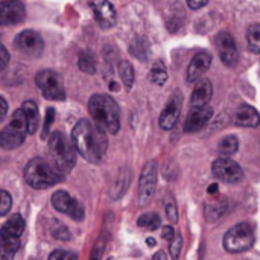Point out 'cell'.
I'll list each match as a JSON object with an SVG mask.
<instances>
[{
  "label": "cell",
  "instance_id": "cell-16",
  "mask_svg": "<svg viewBox=\"0 0 260 260\" xmlns=\"http://www.w3.org/2000/svg\"><path fill=\"white\" fill-rule=\"evenodd\" d=\"M213 116V108L209 105L201 107H192V110L187 114V119L184 122V131L186 133H195L201 128H204Z\"/></svg>",
  "mask_w": 260,
  "mask_h": 260
},
{
  "label": "cell",
  "instance_id": "cell-35",
  "mask_svg": "<svg viewBox=\"0 0 260 260\" xmlns=\"http://www.w3.org/2000/svg\"><path fill=\"white\" fill-rule=\"evenodd\" d=\"M190 9H200L209 3V0H186Z\"/></svg>",
  "mask_w": 260,
  "mask_h": 260
},
{
  "label": "cell",
  "instance_id": "cell-19",
  "mask_svg": "<svg viewBox=\"0 0 260 260\" xmlns=\"http://www.w3.org/2000/svg\"><path fill=\"white\" fill-rule=\"evenodd\" d=\"M235 123L242 128H256L260 123V116L251 105H241L235 113Z\"/></svg>",
  "mask_w": 260,
  "mask_h": 260
},
{
  "label": "cell",
  "instance_id": "cell-18",
  "mask_svg": "<svg viewBox=\"0 0 260 260\" xmlns=\"http://www.w3.org/2000/svg\"><path fill=\"white\" fill-rule=\"evenodd\" d=\"M213 96V87L212 82L206 78H201L197 81V85L193 88V93L190 96V104L192 107H201L207 105Z\"/></svg>",
  "mask_w": 260,
  "mask_h": 260
},
{
  "label": "cell",
  "instance_id": "cell-36",
  "mask_svg": "<svg viewBox=\"0 0 260 260\" xmlns=\"http://www.w3.org/2000/svg\"><path fill=\"white\" fill-rule=\"evenodd\" d=\"M8 114V102L0 96V122L6 117Z\"/></svg>",
  "mask_w": 260,
  "mask_h": 260
},
{
  "label": "cell",
  "instance_id": "cell-28",
  "mask_svg": "<svg viewBox=\"0 0 260 260\" xmlns=\"http://www.w3.org/2000/svg\"><path fill=\"white\" fill-rule=\"evenodd\" d=\"M160 218L155 213H145L137 219V225L142 229H148V230H157L160 227Z\"/></svg>",
  "mask_w": 260,
  "mask_h": 260
},
{
  "label": "cell",
  "instance_id": "cell-6",
  "mask_svg": "<svg viewBox=\"0 0 260 260\" xmlns=\"http://www.w3.org/2000/svg\"><path fill=\"white\" fill-rule=\"evenodd\" d=\"M224 248L229 253H242L253 247L254 244V232L253 227L248 222H241L235 227H232L225 236H224Z\"/></svg>",
  "mask_w": 260,
  "mask_h": 260
},
{
  "label": "cell",
  "instance_id": "cell-37",
  "mask_svg": "<svg viewBox=\"0 0 260 260\" xmlns=\"http://www.w3.org/2000/svg\"><path fill=\"white\" fill-rule=\"evenodd\" d=\"M174 235H175V232H174V229L172 227H163V239H166V241H171L172 238H174Z\"/></svg>",
  "mask_w": 260,
  "mask_h": 260
},
{
  "label": "cell",
  "instance_id": "cell-13",
  "mask_svg": "<svg viewBox=\"0 0 260 260\" xmlns=\"http://www.w3.org/2000/svg\"><path fill=\"white\" fill-rule=\"evenodd\" d=\"M215 46L216 50L219 53L221 61L225 66H235L239 59V53H238V47H236V41L232 37V34L229 32H219L215 38Z\"/></svg>",
  "mask_w": 260,
  "mask_h": 260
},
{
  "label": "cell",
  "instance_id": "cell-33",
  "mask_svg": "<svg viewBox=\"0 0 260 260\" xmlns=\"http://www.w3.org/2000/svg\"><path fill=\"white\" fill-rule=\"evenodd\" d=\"M53 119H55V108H47V111H46V120H44V129H43V139H46V134H47V131H49V128H50V125H52V122H53Z\"/></svg>",
  "mask_w": 260,
  "mask_h": 260
},
{
  "label": "cell",
  "instance_id": "cell-2",
  "mask_svg": "<svg viewBox=\"0 0 260 260\" xmlns=\"http://www.w3.org/2000/svg\"><path fill=\"white\" fill-rule=\"evenodd\" d=\"M88 111L98 126L108 134H116L120 128V110L108 94H93L88 101Z\"/></svg>",
  "mask_w": 260,
  "mask_h": 260
},
{
  "label": "cell",
  "instance_id": "cell-4",
  "mask_svg": "<svg viewBox=\"0 0 260 260\" xmlns=\"http://www.w3.org/2000/svg\"><path fill=\"white\" fill-rule=\"evenodd\" d=\"M24 180L34 189H46L58 184L62 180V172L58 171L50 160L32 158L24 168Z\"/></svg>",
  "mask_w": 260,
  "mask_h": 260
},
{
  "label": "cell",
  "instance_id": "cell-21",
  "mask_svg": "<svg viewBox=\"0 0 260 260\" xmlns=\"http://www.w3.org/2000/svg\"><path fill=\"white\" fill-rule=\"evenodd\" d=\"M26 119H27V134H35L38 123H40V116H38V107L34 101H26L21 105Z\"/></svg>",
  "mask_w": 260,
  "mask_h": 260
},
{
  "label": "cell",
  "instance_id": "cell-17",
  "mask_svg": "<svg viewBox=\"0 0 260 260\" xmlns=\"http://www.w3.org/2000/svg\"><path fill=\"white\" fill-rule=\"evenodd\" d=\"M210 66H212V55L207 53V52H198V53L192 58V61H190V64H189V67H187L186 81H187L189 84L197 82L198 79L203 78V75L209 70Z\"/></svg>",
  "mask_w": 260,
  "mask_h": 260
},
{
  "label": "cell",
  "instance_id": "cell-26",
  "mask_svg": "<svg viewBox=\"0 0 260 260\" xmlns=\"http://www.w3.org/2000/svg\"><path fill=\"white\" fill-rule=\"evenodd\" d=\"M78 66H79V70L84 72V73H94L96 72V59L93 56L91 52H81L79 56H78Z\"/></svg>",
  "mask_w": 260,
  "mask_h": 260
},
{
  "label": "cell",
  "instance_id": "cell-24",
  "mask_svg": "<svg viewBox=\"0 0 260 260\" xmlns=\"http://www.w3.org/2000/svg\"><path fill=\"white\" fill-rule=\"evenodd\" d=\"M247 44L253 53H260V23H254L247 29Z\"/></svg>",
  "mask_w": 260,
  "mask_h": 260
},
{
  "label": "cell",
  "instance_id": "cell-11",
  "mask_svg": "<svg viewBox=\"0 0 260 260\" xmlns=\"http://www.w3.org/2000/svg\"><path fill=\"white\" fill-rule=\"evenodd\" d=\"M52 206L55 210L70 216L75 221L84 219V207L81 206V203L78 200L72 198L64 190H58L52 195Z\"/></svg>",
  "mask_w": 260,
  "mask_h": 260
},
{
  "label": "cell",
  "instance_id": "cell-8",
  "mask_svg": "<svg viewBox=\"0 0 260 260\" xmlns=\"http://www.w3.org/2000/svg\"><path fill=\"white\" fill-rule=\"evenodd\" d=\"M157 187V163L148 161L142 171L140 181H139V192H137V203L140 207H145L154 198Z\"/></svg>",
  "mask_w": 260,
  "mask_h": 260
},
{
  "label": "cell",
  "instance_id": "cell-14",
  "mask_svg": "<svg viewBox=\"0 0 260 260\" xmlns=\"http://www.w3.org/2000/svg\"><path fill=\"white\" fill-rule=\"evenodd\" d=\"M90 8L93 11L96 23L101 27L110 29L116 24L117 15H116V9L111 5V2H108V0H90Z\"/></svg>",
  "mask_w": 260,
  "mask_h": 260
},
{
  "label": "cell",
  "instance_id": "cell-23",
  "mask_svg": "<svg viewBox=\"0 0 260 260\" xmlns=\"http://www.w3.org/2000/svg\"><path fill=\"white\" fill-rule=\"evenodd\" d=\"M149 81L155 85H165L168 81V69L165 66V62L161 61H155L154 66L151 67L149 72Z\"/></svg>",
  "mask_w": 260,
  "mask_h": 260
},
{
  "label": "cell",
  "instance_id": "cell-22",
  "mask_svg": "<svg viewBox=\"0 0 260 260\" xmlns=\"http://www.w3.org/2000/svg\"><path fill=\"white\" fill-rule=\"evenodd\" d=\"M239 149V139L236 136H227L218 145V152L221 157H232Z\"/></svg>",
  "mask_w": 260,
  "mask_h": 260
},
{
  "label": "cell",
  "instance_id": "cell-29",
  "mask_svg": "<svg viewBox=\"0 0 260 260\" xmlns=\"http://www.w3.org/2000/svg\"><path fill=\"white\" fill-rule=\"evenodd\" d=\"M165 210H166V216L169 219L171 224H177L178 221V209H177V203L175 198L172 197V193H168L165 198Z\"/></svg>",
  "mask_w": 260,
  "mask_h": 260
},
{
  "label": "cell",
  "instance_id": "cell-31",
  "mask_svg": "<svg viewBox=\"0 0 260 260\" xmlns=\"http://www.w3.org/2000/svg\"><path fill=\"white\" fill-rule=\"evenodd\" d=\"M12 207V198L11 195L6 192V190H2L0 189V216H5L9 213Z\"/></svg>",
  "mask_w": 260,
  "mask_h": 260
},
{
  "label": "cell",
  "instance_id": "cell-3",
  "mask_svg": "<svg viewBox=\"0 0 260 260\" xmlns=\"http://www.w3.org/2000/svg\"><path fill=\"white\" fill-rule=\"evenodd\" d=\"M47 152H49V160L62 174L70 172L76 165V152L78 151L73 145V140L69 139L61 131H55L49 137Z\"/></svg>",
  "mask_w": 260,
  "mask_h": 260
},
{
  "label": "cell",
  "instance_id": "cell-10",
  "mask_svg": "<svg viewBox=\"0 0 260 260\" xmlns=\"http://www.w3.org/2000/svg\"><path fill=\"white\" fill-rule=\"evenodd\" d=\"M15 47L29 58H38L44 50V41L35 30H23L15 37Z\"/></svg>",
  "mask_w": 260,
  "mask_h": 260
},
{
  "label": "cell",
  "instance_id": "cell-27",
  "mask_svg": "<svg viewBox=\"0 0 260 260\" xmlns=\"http://www.w3.org/2000/svg\"><path fill=\"white\" fill-rule=\"evenodd\" d=\"M119 75L122 78L123 85L126 87V90H129L134 84V69L128 61H120L119 62Z\"/></svg>",
  "mask_w": 260,
  "mask_h": 260
},
{
  "label": "cell",
  "instance_id": "cell-30",
  "mask_svg": "<svg viewBox=\"0 0 260 260\" xmlns=\"http://www.w3.org/2000/svg\"><path fill=\"white\" fill-rule=\"evenodd\" d=\"M181 248H183V238H181V235L177 233L169 241V253H171V257L172 259H178L180 257V253H181Z\"/></svg>",
  "mask_w": 260,
  "mask_h": 260
},
{
  "label": "cell",
  "instance_id": "cell-15",
  "mask_svg": "<svg viewBox=\"0 0 260 260\" xmlns=\"http://www.w3.org/2000/svg\"><path fill=\"white\" fill-rule=\"evenodd\" d=\"M26 9L18 0H5L0 2V26L18 24L24 20Z\"/></svg>",
  "mask_w": 260,
  "mask_h": 260
},
{
  "label": "cell",
  "instance_id": "cell-20",
  "mask_svg": "<svg viewBox=\"0 0 260 260\" xmlns=\"http://www.w3.org/2000/svg\"><path fill=\"white\" fill-rule=\"evenodd\" d=\"M24 227L23 218L20 215H12L0 229V239H20Z\"/></svg>",
  "mask_w": 260,
  "mask_h": 260
},
{
  "label": "cell",
  "instance_id": "cell-32",
  "mask_svg": "<svg viewBox=\"0 0 260 260\" xmlns=\"http://www.w3.org/2000/svg\"><path fill=\"white\" fill-rule=\"evenodd\" d=\"M49 259H59V260H70V259H78V256L75 254V253H70V251H53V253H50V256H49Z\"/></svg>",
  "mask_w": 260,
  "mask_h": 260
},
{
  "label": "cell",
  "instance_id": "cell-12",
  "mask_svg": "<svg viewBox=\"0 0 260 260\" xmlns=\"http://www.w3.org/2000/svg\"><path fill=\"white\" fill-rule=\"evenodd\" d=\"M181 108H183V93L180 90H175L172 93V96L169 98L165 110L161 111L160 114V119H158V125L161 129H172L180 117V113H181Z\"/></svg>",
  "mask_w": 260,
  "mask_h": 260
},
{
  "label": "cell",
  "instance_id": "cell-9",
  "mask_svg": "<svg viewBox=\"0 0 260 260\" xmlns=\"http://www.w3.org/2000/svg\"><path fill=\"white\" fill-rule=\"evenodd\" d=\"M212 172L213 175L224 183H239L244 178V171L242 168L233 161L230 157H219L212 163Z\"/></svg>",
  "mask_w": 260,
  "mask_h": 260
},
{
  "label": "cell",
  "instance_id": "cell-25",
  "mask_svg": "<svg viewBox=\"0 0 260 260\" xmlns=\"http://www.w3.org/2000/svg\"><path fill=\"white\" fill-rule=\"evenodd\" d=\"M18 239H0V257L2 259H12L20 248Z\"/></svg>",
  "mask_w": 260,
  "mask_h": 260
},
{
  "label": "cell",
  "instance_id": "cell-5",
  "mask_svg": "<svg viewBox=\"0 0 260 260\" xmlns=\"http://www.w3.org/2000/svg\"><path fill=\"white\" fill-rule=\"evenodd\" d=\"M26 134H27V119L23 108H18L17 111H14L8 126H5L0 131V146L8 151L15 149L23 145Z\"/></svg>",
  "mask_w": 260,
  "mask_h": 260
},
{
  "label": "cell",
  "instance_id": "cell-38",
  "mask_svg": "<svg viewBox=\"0 0 260 260\" xmlns=\"http://www.w3.org/2000/svg\"><path fill=\"white\" fill-rule=\"evenodd\" d=\"M154 259H166V254L163 253V251H160V253H157V254H154Z\"/></svg>",
  "mask_w": 260,
  "mask_h": 260
},
{
  "label": "cell",
  "instance_id": "cell-7",
  "mask_svg": "<svg viewBox=\"0 0 260 260\" xmlns=\"http://www.w3.org/2000/svg\"><path fill=\"white\" fill-rule=\"evenodd\" d=\"M35 84L41 90V94L47 101H64L66 90L62 76L55 70H41L35 75Z\"/></svg>",
  "mask_w": 260,
  "mask_h": 260
},
{
  "label": "cell",
  "instance_id": "cell-34",
  "mask_svg": "<svg viewBox=\"0 0 260 260\" xmlns=\"http://www.w3.org/2000/svg\"><path fill=\"white\" fill-rule=\"evenodd\" d=\"M8 64H9V53L6 47L0 43V72H3Z\"/></svg>",
  "mask_w": 260,
  "mask_h": 260
},
{
  "label": "cell",
  "instance_id": "cell-1",
  "mask_svg": "<svg viewBox=\"0 0 260 260\" xmlns=\"http://www.w3.org/2000/svg\"><path fill=\"white\" fill-rule=\"evenodd\" d=\"M72 140L76 151L88 163L98 165L105 157L108 148L107 133L96 123L81 119L72 131Z\"/></svg>",
  "mask_w": 260,
  "mask_h": 260
}]
</instances>
